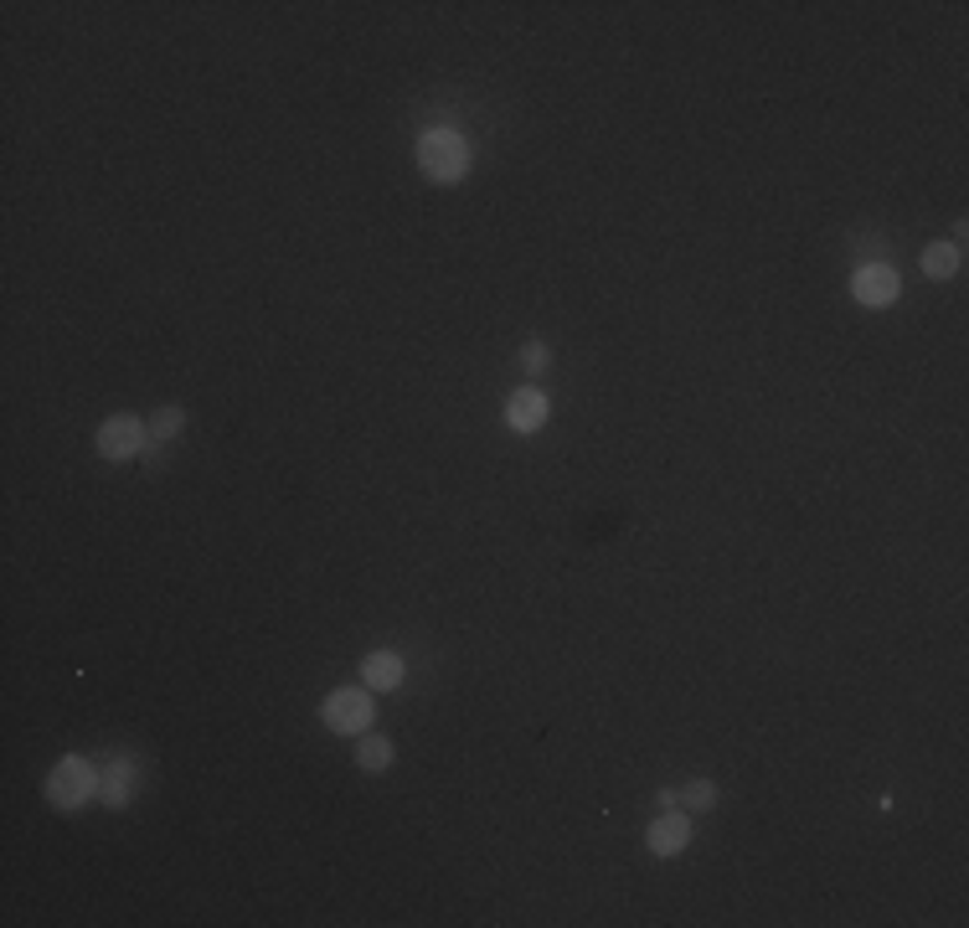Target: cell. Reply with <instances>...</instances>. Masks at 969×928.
I'll return each mask as SVG.
<instances>
[{"instance_id": "cell-9", "label": "cell", "mask_w": 969, "mask_h": 928, "mask_svg": "<svg viewBox=\"0 0 969 928\" xmlns=\"http://www.w3.org/2000/svg\"><path fill=\"white\" fill-rule=\"evenodd\" d=\"M954 269H959V248L954 243H929L923 248V274L929 279H949Z\"/></svg>"}, {"instance_id": "cell-13", "label": "cell", "mask_w": 969, "mask_h": 928, "mask_svg": "<svg viewBox=\"0 0 969 928\" xmlns=\"http://www.w3.org/2000/svg\"><path fill=\"white\" fill-rule=\"evenodd\" d=\"M681 800H686L692 811H707V805H712V800H717V790H712V784H692V790L681 794Z\"/></svg>"}, {"instance_id": "cell-7", "label": "cell", "mask_w": 969, "mask_h": 928, "mask_svg": "<svg viewBox=\"0 0 969 928\" xmlns=\"http://www.w3.org/2000/svg\"><path fill=\"white\" fill-rule=\"evenodd\" d=\"M361 681H367V692H397L402 686V655L372 651L361 660Z\"/></svg>"}, {"instance_id": "cell-3", "label": "cell", "mask_w": 969, "mask_h": 928, "mask_svg": "<svg viewBox=\"0 0 969 928\" xmlns=\"http://www.w3.org/2000/svg\"><path fill=\"white\" fill-rule=\"evenodd\" d=\"M372 692H361V686H340V692H331V702H325V722H331V732H346V738H361V732L372 728Z\"/></svg>"}, {"instance_id": "cell-6", "label": "cell", "mask_w": 969, "mask_h": 928, "mask_svg": "<svg viewBox=\"0 0 969 928\" xmlns=\"http://www.w3.org/2000/svg\"><path fill=\"white\" fill-rule=\"evenodd\" d=\"M692 846V820L686 815H660L650 826V851L655 856H681V851Z\"/></svg>"}, {"instance_id": "cell-4", "label": "cell", "mask_w": 969, "mask_h": 928, "mask_svg": "<svg viewBox=\"0 0 969 928\" xmlns=\"http://www.w3.org/2000/svg\"><path fill=\"white\" fill-rule=\"evenodd\" d=\"M850 295L861 299V305H871V310H882V305H892V299L903 295V279H897V269H887V263H867V269H856V279H850Z\"/></svg>"}, {"instance_id": "cell-8", "label": "cell", "mask_w": 969, "mask_h": 928, "mask_svg": "<svg viewBox=\"0 0 969 928\" xmlns=\"http://www.w3.org/2000/svg\"><path fill=\"white\" fill-rule=\"evenodd\" d=\"M506 423H511L515 434H536L542 423H547V397L532 393V387H521L511 397V408H506Z\"/></svg>"}, {"instance_id": "cell-2", "label": "cell", "mask_w": 969, "mask_h": 928, "mask_svg": "<svg viewBox=\"0 0 969 928\" xmlns=\"http://www.w3.org/2000/svg\"><path fill=\"white\" fill-rule=\"evenodd\" d=\"M94 794H99V774H94V764H83V758H62L58 769H52V779H47V800H52L58 811H78Z\"/></svg>"}, {"instance_id": "cell-1", "label": "cell", "mask_w": 969, "mask_h": 928, "mask_svg": "<svg viewBox=\"0 0 969 928\" xmlns=\"http://www.w3.org/2000/svg\"><path fill=\"white\" fill-rule=\"evenodd\" d=\"M418 165H423V176L428 181H444V186H455V181H464V171H470V145H464V135L459 129H423V139H418Z\"/></svg>"}, {"instance_id": "cell-11", "label": "cell", "mask_w": 969, "mask_h": 928, "mask_svg": "<svg viewBox=\"0 0 969 928\" xmlns=\"http://www.w3.org/2000/svg\"><path fill=\"white\" fill-rule=\"evenodd\" d=\"M103 800H109V805H129V764H114V769H109V779H103Z\"/></svg>"}, {"instance_id": "cell-10", "label": "cell", "mask_w": 969, "mask_h": 928, "mask_svg": "<svg viewBox=\"0 0 969 928\" xmlns=\"http://www.w3.org/2000/svg\"><path fill=\"white\" fill-rule=\"evenodd\" d=\"M357 764L361 769H387V764H393V743H387V738H367V743H361V753H357Z\"/></svg>"}, {"instance_id": "cell-5", "label": "cell", "mask_w": 969, "mask_h": 928, "mask_svg": "<svg viewBox=\"0 0 969 928\" xmlns=\"http://www.w3.org/2000/svg\"><path fill=\"white\" fill-rule=\"evenodd\" d=\"M139 449H145V423H139V418L120 413L99 429V455L103 459H129V455H139Z\"/></svg>"}, {"instance_id": "cell-12", "label": "cell", "mask_w": 969, "mask_h": 928, "mask_svg": "<svg viewBox=\"0 0 969 928\" xmlns=\"http://www.w3.org/2000/svg\"><path fill=\"white\" fill-rule=\"evenodd\" d=\"M181 423H186V413H181V408H160V413H156V438H176Z\"/></svg>"}]
</instances>
